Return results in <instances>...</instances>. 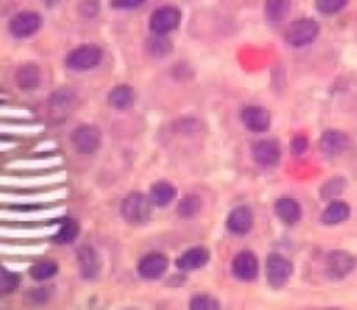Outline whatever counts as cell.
Listing matches in <instances>:
<instances>
[{
  "label": "cell",
  "instance_id": "6da1fadb",
  "mask_svg": "<svg viewBox=\"0 0 357 310\" xmlns=\"http://www.w3.org/2000/svg\"><path fill=\"white\" fill-rule=\"evenodd\" d=\"M121 215L129 225H143L152 216V201L139 192H132L122 201Z\"/></svg>",
  "mask_w": 357,
  "mask_h": 310
},
{
  "label": "cell",
  "instance_id": "7a4b0ae2",
  "mask_svg": "<svg viewBox=\"0 0 357 310\" xmlns=\"http://www.w3.org/2000/svg\"><path fill=\"white\" fill-rule=\"evenodd\" d=\"M101 58H103V51L94 44L80 45V47L73 49L68 56H66L65 63L70 70L73 72H87L100 65Z\"/></svg>",
  "mask_w": 357,
  "mask_h": 310
},
{
  "label": "cell",
  "instance_id": "3957f363",
  "mask_svg": "<svg viewBox=\"0 0 357 310\" xmlns=\"http://www.w3.org/2000/svg\"><path fill=\"white\" fill-rule=\"evenodd\" d=\"M265 272H267V281L272 288H282L286 282L291 279L293 275V265L288 258L282 254L272 253L268 254L267 265H265Z\"/></svg>",
  "mask_w": 357,
  "mask_h": 310
},
{
  "label": "cell",
  "instance_id": "277c9868",
  "mask_svg": "<svg viewBox=\"0 0 357 310\" xmlns=\"http://www.w3.org/2000/svg\"><path fill=\"white\" fill-rule=\"evenodd\" d=\"M181 13L178 7L164 6L159 7L150 17V30L155 35H167L180 26Z\"/></svg>",
  "mask_w": 357,
  "mask_h": 310
},
{
  "label": "cell",
  "instance_id": "5b68a950",
  "mask_svg": "<svg viewBox=\"0 0 357 310\" xmlns=\"http://www.w3.org/2000/svg\"><path fill=\"white\" fill-rule=\"evenodd\" d=\"M42 26L40 14L35 10H23L17 13L13 20L9 21V31L16 38H26L37 33Z\"/></svg>",
  "mask_w": 357,
  "mask_h": 310
},
{
  "label": "cell",
  "instance_id": "8992f818",
  "mask_svg": "<svg viewBox=\"0 0 357 310\" xmlns=\"http://www.w3.org/2000/svg\"><path fill=\"white\" fill-rule=\"evenodd\" d=\"M317 35H319V24L307 17V20H298L291 23L288 33H286V40L295 47H303V45L312 44Z\"/></svg>",
  "mask_w": 357,
  "mask_h": 310
},
{
  "label": "cell",
  "instance_id": "52a82bcc",
  "mask_svg": "<svg viewBox=\"0 0 357 310\" xmlns=\"http://www.w3.org/2000/svg\"><path fill=\"white\" fill-rule=\"evenodd\" d=\"M72 143L75 146V150L84 155H91V153L96 152L101 145V131L96 125H80L73 131L72 134Z\"/></svg>",
  "mask_w": 357,
  "mask_h": 310
},
{
  "label": "cell",
  "instance_id": "ba28073f",
  "mask_svg": "<svg viewBox=\"0 0 357 310\" xmlns=\"http://www.w3.org/2000/svg\"><path fill=\"white\" fill-rule=\"evenodd\" d=\"M357 260L347 251H333L326 258V272L331 279H344L356 268Z\"/></svg>",
  "mask_w": 357,
  "mask_h": 310
},
{
  "label": "cell",
  "instance_id": "9c48e42d",
  "mask_svg": "<svg viewBox=\"0 0 357 310\" xmlns=\"http://www.w3.org/2000/svg\"><path fill=\"white\" fill-rule=\"evenodd\" d=\"M258 272H260L258 258L251 251H243V253H239L234 258L232 274L239 281H255L258 277Z\"/></svg>",
  "mask_w": 357,
  "mask_h": 310
},
{
  "label": "cell",
  "instance_id": "30bf717a",
  "mask_svg": "<svg viewBox=\"0 0 357 310\" xmlns=\"http://www.w3.org/2000/svg\"><path fill=\"white\" fill-rule=\"evenodd\" d=\"M253 159L260 166H275L281 159V146L274 139H261L253 145Z\"/></svg>",
  "mask_w": 357,
  "mask_h": 310
},
{
  "label": "cell",
  "instance_id": "8fae6325",
  "mask_svg": "<svg viewBox=\"0 0 357 310\" xmlns=\"http://www.w3.org/2000/svg\"><path fill=\"white\" fill-rule=\"evenodd\" d=\"M227 228L234 235H246L253 228V212L246 206H239L234 209L227 218Z\"/></svg>",
  "mask_w": 357,
  "mask_h": 310
},
{
  "label": "cell",
  "instance_id": "7c38bea8",
  "mask_svg": "<svg viewBox=\"0 0 357 310\" xmlns=\"http://www.w3.org/2000/svg\"><path fill=\"white\" fill-rule=\"evenodd\" d=\"M77 260H79V268L80 275L87 281H93L100 275V256H98L96 251L91 246H82L79 251H77Z\"/></svg>",
  "mask_w": 357,
  "mask_h": 310
},
{
  "label": "cell",
  "instance_id": "4fadbf2b",
  "mask_svg": "<svg viewBox=\"0 0 357 310\" xmlns=\"http://www.w3.org/2000/svg\"><path fill=\"white\" fill-rule=\"evenodd\" d=\"M167 270V258L162 253H150L138 263V274L143 279H159Z\"/></svg>",
  "mask_w": 357,
  "mask_h": 310
},
{
  "label": "cell",
  "instance_id": "5bb4252c",
  "mask_svg": "<svg viewBox=\"0 0 357 310\" xmlns=\"http://www.w3.org/2000/svg\"><path fill=\"white\" fill-rule=\"evenodd\" d=\"M243 124L253 132H265L271 127V114L261 107H246L241 114Z\"/></svg>",
  "mask_w": 357,
  "mask_h": 310
},
{
  "label": "cell",
  "instance_id": "9a60e30c",
  "mask_svg": "<svg viewBox=\"0 0 357 310\" xmlns=\"http://www.w3.org/2000/svg\"><path fill=\"white\" fill-rule=\"evenodd\" d=\"M209 256H211V254H209L208 247L195 246L185 251V253L176 260V265L178 268H181V270L185 272L199 270V268H202L206 263H208Z\"/></svg>",
  "mask_w": 357,
  "mask_h": 310
},
{
  "label": "cell",
  "instance_id": "2e32d148",
  "mask_svg": "<svg viewBox=\"0 0 357 310\" xmlns=\"http://www.w3.org/2000/svg\"><path fill=\"white\" fill-rule=\"evenodd\" d=\"M349 136L342 131H326L319 139V148L323 155L337 157L347 148Z\"/></svg>",
  "mask_w": 357,
  "mask_h": 310
},
{
  "label": "cell",
  "instance_id": "e0dca14e",
  "mask_svg": "<svg viewBox=\"0 0 357 310\" xmlns=\"http://www.w3.org/2000/svg\"><path fill=\"white\" fill-rule=\"evenodd\" d=\"M275 215L286 225H296L302 218V208H300L298 202L291 197H282L275 202L274 208Z\"/></svg>",
  "mask_w": 357,
  "mask_h": 310
},
{
  "label": "cell",
  "instance_id": "ac0fdd59",
  "mask_svg": "<svg viewBox=\"0 0 357 310\" xmlns=\"http://www.w3.org/2000/svg\"><path fill=\"white\" fill-rule=\"evenodd\" d=\"M16 84L17 87L24 91L37 89L40 86V70H38V66L31 65V63L20 66L16 72Z\"/></svg>",
  "mask_w": 357,
  "mask_h": 310
},
{
  "label": "cell",
  "instance_id": "d6986e66",
  "mask_svg": "<svg viewBox=\"0 0 357 310\" xmlns=\"http://www.w3.org/2000/svg\"><path fill=\"white\" fill-rule=\"evenodd\" d=\"M135 91L129 86H117L110 91V96H108V103L115 108V110H129V108L135 104Z\"/></svg>",
  "mask_w": 357,
  "mask_h": 310
},
{
  "label": "cell",
  "instance_id": "ffe728a7",
  "mask_svg": "<svg viewBox=\"0 0 357 310\" xmlns=\"http://www.w3.org/2000/svg\"><path fill=\"white\" fill-rule=\"evenodd\" d=\"M351 216V208H349L347 202L342 201H333L326 209H324L323 216H321V222L324 225H340L345 219Z\"/></svg>",
  "mask_w": 357,
  "mask_h": 310
},
{
  "label": "cell",
  "instance_id": "44dd1931",
  "mask_svg": "<svg viewBox=\"0 0 357 310\" xmlns=\"http://www.w3.org/2000/svg\"><path fill=\"white\" fill-rule=\"evenodd\" d=\"M176 197V188L169 181H157L150 188V201L155 206H167Z\"/></svg>",
  "mask_w": 357,
  "mask_h": 310
},
{
  "label": "cell",
  "instance_id": "7402d4cb",
  "mask_svg": "<svg viewBox=\"0 0 357 310\" xmlns=\"http://www.w3.org/2000/svg\"><path fill=\"white\" fill-rule=\"evenodd\" d=\"M79 223H77V219H63L61 225H59V230L54 233V240L58 244H70L73 242V240L77 239V235H79Z\"/></svg>",
  "mask_w": 357,
  "mask_h": 310
},
{
  "label": "cell",
  "instance_id": "603a6c76",
  "mask_svg": "<svg viewBox=\"0 0 357 310\" xmlns=\"http://www.w3.org/2000/svg\"><path fill=\"white\" fill-rule=\"evenodd\" d=\"M56 274H58V263L52 260L37 261L30 267V275L35 281H47V279L54 277Z\"/></svg>",
  "mask_w": 357,
  "mask_h": 310
},
{
  "label": "cell",
  "instance_id": "cb8c5ba5",
  "mask_svg": "<svg viewBox=\"0 0 357 310\" xmlns=\"http://www.w3.org/2000/svg\"><path fill=\"white\" fill-rule=\"evenodd\" d=\"M63 176V174H58V176H47V178H0V185L2 187H37V185H47L52 183V181H58L56 178Z\"/></svg>",
  "mask_w": 357,
  "mask_h": 310
},
{
  "label": "cell",
  "instance_id": "d4e9b609",
  "mask_svg": "<svg viewBox=\"0 0 357 310\" xmlns=\"http://www.w3.org/2000/svg\"><path fill=\"white\" fill-rule=\"evenodd\" d=\"M146 49L155 58H164V56H167L173 51V44H171V40L166 35H155V37H152L146 42Z\"/></svg>",
  "mask_w": 357,
  "mask_h": 310
},
{
  "label": "cell",
  "instance_id": "484cf974",
  "mask_svg": "<svg viewBox=\"0 0 357 310\" xmlns=\"http://www.w3.org/2000/svg\"><path fill=\"white\" fill-rule=\"evenodd\" d=\"M267 17L271 21H282L291 10V0H267Z\"/></svg>",
  "mask_w": 357,
  "mask_h": 310
},
{
  "label": "cell",
  "instance_id": "4316f807",
  "mask_svg": "<svg viewBox=\"0 0 357 310\" xmlns=\"http://www.w3.org/2000/svg\"><path fill=\"white\" fill-rule=\"evenodd\" d=\"M75 100V93L72 89H61L51 94V108L52 111H70V104Z\"/></svg>",
  "mask_w": 357,
  "mask_h": 310
},
{
  "label": "cell",
  "instance_id": "83f0119b",
  "mask_svg": "<svg viewBox=\"0 0 357 310\" xmlns=\"http://www.w3.org/2000/svg\"><path fill=\"white\" fill-rule=\"evenodd\" d=\"M201 206L202 202L197 195H187V197L181 199L180 204H178V215H180L181 218H194V216L201 211Z\"/></svg>",
  "mask_w": 357,
  "mask_h": 310
},
{
  "label": "cell",
  "instance_id": "f1b7e54d",
  "mask_svg": "<svg viewBox=\"0 0 357 310\" xmlns=\"http://www.w3.org/2000/svg\"><path fill=\"white\" fill-rule=\"evenodd\" d=\"M56 197L58 195H14L0 192V202H14V204H33V202L51 201Z\"/></svg>",
  "mask_w": 357,
  "mask_h": 310
},
{
  "label": "cell",
  "instance_id": "f546056e",
  "mask_svg": "<svg viewBox=\"0 0 357 310\" xmlns=\"http://www.w3.org/2000/svg\"><path fill=\"white\" fill-rule=\"evenodd\" d=\"M344 188H345L344 178H331V180H328L326 183L323 185V188H321V197H323L324 201H330V199L340 195L342 192H344Z\"/></svg>",
  "mask_w": 357,
  "mask_h": 310
},
{
  "label": "cell",
  "instance_id": "4dcf8cb0",
  "mask_svg": "<svg viewBox=\"0 0 357 310\" xmlns=\"http://www.w3.org/2000/svg\"><path fill=\"white\" fill-rule=\"evenodd\" d=\"M192 310H218L220 302L209 295H195L190 298Z\"/></svg>",
  "mask_w": 357,
  "mask_h": 310
},
{
  "label": "cell",
  "instance_id": "1f68e13d",
  "mask_svg": "<svg viewBox=\"0 0 357 310\" xmlns=\"http://www.w3.org/2000/svg\"><path fill=\"white\" fill-rule=\"evenodd\" d=\"M349 0H316V9L324 16H333V14L340 13Z\"/></svg>",
  "mask_w": 357,
  "mask_h": 310
},
{
  "label": "cell",
  "instance_id": "d6a6232c",
  "mask_svg": "<svg viewBox=\"0 0 357 310\" xmlns=\"http://www.w3.org/2000/svg\"><path fill=\"white\" fill-rule=\"evenodd\" d=\"M20 286V275L0 268V293H13Z\"/></svg>",
  "mask_w": 357,
  "mask_h": 310
},
{
  "label": "cell",
  "instance_id": "836d02e7",
  "mask_svg": "<svg viewBox=\"0 0 357 310\" xmlns=\"http://www.w3.org/2000/svg\"><path fill=\"white\" fill-rule=\"evenodd\" d=\"M54 230L51 226L47 228H35V230H10V228H0V235L7 237H38L44 233H52Z\"/></svg>",
  "mask_w": 357,
  "mask_h": 310
},
{
  "label": "cell",
  "instance_id": "e575fe53",
  "mask_svg": "<svg viewBox=\"0 0 357 310\" xmlns=\"http://www.w3.org/2000/svg\"><path fill=\"white\" fill-rule=\"evenodd\" d=\"M59 162L58 159H44V160H23V162H14L9 167H16V169H33V167H44L52 166V164Z\"/></svg>",
  "mask_w": 357,
  "mask_h": 310
},
{
  "label": "cell",
  "instance_id": "d590c367",
  "mask_svg": "<svg viewBox=\"0 0 357 310\" xmlns=\"http://www.w3.org/2000/svg\"><path fill=\"white\" fill-rule=\"evenodd\" d=\"M79 10L82 16L93 17L96 16L98 10H100V2H98V0H82V2L79 3Z\"/></svg>",
  "mask_w": 357,
  "mask_h": 310
},
{
  "label": "cell",
  "instance_id": "8d00e7d4",
  "mask_svg": "<svg viewBox=\"0 0 357 310\" xmlns=\"http://www.w3.org/2000/svg\"><path fill=\"white\" fill-rule=\"evenodd\" d=\"M307 148H309V139H307V136L296 134L295 138L291 139V150L295 155H303V153L307 152Z\"/></svg>",
  "mask_w": 357,
  "mask_h": 310
},
{
  "label": "cell",
  "instance_id": "74e56055",
  "mask_svg": "<svg viewBox=\"0 0 357 310\" xmlns=\"http://www.w3.org/2000/svg\"><path fill=\"white\" fill-rule=\"evenodd\" d=\"M145 2L146 0H112L110 3L114 9L126 10V9H136V7H142Z\"/></svg>",
  "mask_w": 357,
  "mask_h": 310
},
{
  "label": "cell",
  "instance_id": "f35d334b",
  "mask_svg": "<svg viewBox=\"0 0 357 310\" xmlns=\"http://www.w3.org/2000/svg\"><path fill=\"white\" fill-rule=\"evenodd\" d=\"M47 289H31L30 293V298L31 302L35 303V305H40V303H44L45 300H47Z\"/></svg>",
  "mask_w": 357,
  "mask_h": 310
},
{
  "label": "cell",
  "instance_id": "ab89813d",
  "mask_svg": "<svg viewBox=\"0 0 357 310\" xmlns=\"http://www.w3.org/2000/svg\"><path fill=\"white\" fill-rule=\"evenodd\" d=\"M42 2H44L45 7H54V6H58L61 0H42Z\"/></svg>",
  "mask_w": 357,
  "mask_h": 310
}]
</instances>
